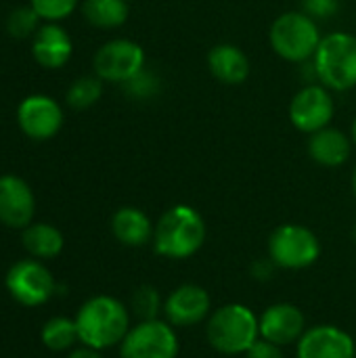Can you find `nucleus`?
Instances as JSON below:
<instances>
[{
    "label": "nucleus",
    "instance_id": "obj_14",
    "mask_svg": "<svg viewBox=\"0 0 356 358\" xmlns=\"http://www.w3.org/2000/svg\"><path fill=\"white\" fill-rule=\"evenodd\" d=\"M36 199L29 185L15 176H0V222L10 229H25L31 224Z\"/></svg>",
    "mask_w": 356,
    "mask_h": 358
},
{
    "label": "nucleus",
    "instance_id": "obj_28",
    "mask_svg": "<svg viewBox=\"0 0 356 358\" xmlns=\"http://www.w3.org/2000/svg\"><path fill=\"white\" fill-rule=\"evenodd\" d=\"M302 6L308 17H317V19H329L340 8L338 0H302Z\"/></svg>",
    "mask_w": 356,
    "mask_h": 358
},
{
    "label": "nucleus",
    "instance_id": "obj_20",
    "mask_svg": "<svg viewBox=\"0 0 356 358\" xmlns=\"http://www.w3.org/2000/svg\"><path fill=\"white\" fill-rule=\"evenodd\" d=\"M21 241H23V248L27 250V254H31L34 258H55L63 250L61 231L55 229L52 224H44V222L25 227Z\"/></svg>",
    "mask_w": 356,
    "mask_h": 358
},
{
    "label": "nucleus",
    "instance_id": "obj_7",
    "mask_svg": "<svg viewBox=\"0 0 356 358\" xmlns=\"http://www.w3.org/2000/svg\"><path fill=\"white\" fill-rule=\"evenodd\" d=\"M178 338L168 321H141L120 344V358H176Z\"/></svg>",
    "mask_w": 356,
    "mask_h": 358
},
{
    "label": "nucleus",
    "instance_id": "obj_19",
    "mask_svg": "<svg viewBox=\"0 0 356 358\" xmlns=\"http://www.w3.org/2000/svg\"><path fill=\"white\" fill-rule=\"evenodd\" d=\"M350 151H353L350 141H348V136L342 130L323 128V130L311 134L308 153L321 166H327V168L342 166V164L348 162Z\"/></svg>",
    "mask_w": 356,
    "mask_h": 358
},
{
    "label": "nucleus",
    "instance_id": "obj_18",
    "mask_svg": "<svg viewBox=\"0 0 356 358\" xmlns=\"http://www.w3.org/2000/svg\"><path fill=\"white\" fill-rule=\"evenodd\" d=\"M155 227L151 224L149 216L138 208H120L111 218V233L113 237L128 245V248H141L153 239Z\"/></svg>",
    "mask_w": 356,
    "mask_h": 358
},
{
    "label": "nucleus",
    "instance_id": "obj_34",
    "mask_svg": "<svg viewBox=\"0 0 356 358\" xmlns=\"http://www.w3.org/2000/svg\"><path fill=\"white\" fill-rule=\"evenodd\" d=\"M355 241H356V227H355Z\"/></svg>",
    "mask_w": 356,
    "mask_h": 358
},
{
    "label": "nucleus",
    "instance_id": "obj_32",
    "mask_svg": "<svg viewBox=\"0 0 356 358\" xmlns=\"http://www.w3.org/2000/svg\"><path fill=\"white\" fill-rule=\"evenodd\" d=\"M353 191H355V197H356V168H355V174H353Z\"/></svg>",
    "mask_w": 356,
    "mask_h": 358
},
{
    "label": "nucleus",
    "instance_id": "obj_21",
    "mask_svg": "<svg viewBox=\"0 0 356 358\" xmlns=\"http://www.w3.org/2000/svg\"><path fill=\"white\" fill-rule=\"evenodd\" d=\"M82 15L94 27L113 29L126 23L128 2L126 0H84Z\"/></svg>",
    "mask_w": 356,
    "mask_h": 358
},
{
    "label": "nucleus",
    "instance_id": "obj_22",
    "mask_svg": "<svg viewBox=\"0 0 356 358\" xmlns=\"http://www.w3.org/2000/svg\"><path fill=\"white\" fill-rule=\"evenodd\" d=\"M42 344L48 348V350H55V352H61V350H67L76 344L78 338V327H76V321L71 319H65V317H55L50 319L44 327H42Z\"/></svg>",
    "mask_w": 356,
    "mask_h": 358
},
{
    "label": "nucleus",
    "instance_id": "obj_29",
    "mask_svg": "<svg viewBox=\"0 0 356 358\" xmlns=\"http://www.w3.org/2000/svg\"><path fill=\"white\" fill-rule=\"evenodd\" d=\"M245 358H283V352H281V346H277V344L260 338L245 352Z\"/></svg>",
    "mask_w": 356,
    "mask_h": 358
},
{
    "label": "nucleus",
    "instance_id": "obj_27",
    "mask_svg": "<svg viewBox=\"0 0 356 358\" xmlns=\"http://www.w3.org/2000/svg\"><path fill=\"white\" fill-rule=\"evenodd\" d=\"M124 88L134 99H151L159 90V80H157L155 73H151L147 69H141L136 76H132L128 82H124Z\"/></svg>",
    "mask_w": 356,
    "mask_h": 358
},
{
    "label": "nucleus",
    "instance_id": "obj_9",
    "mask_svg": "<svg viewBox=\"0 0 356 358\" xmlns=\"http://www.w3.org/2000/svg\"><path fill=\"white\" fill-rule=\"evenodd\" d=\"M145 69V50L132 40H109L94 55V73L107 82H128Z\"/></svg>",
    "mask_w": 356,
    "mask_h": 358
},
{
    "label": "nucleus",
    "instance_id": "obj_33",
    "mask_svg": "<svg viewBox=\"0 0 356 358\" xmlns=\"http://www.w3.org/2000/svg\"><path fill=\"white\" fill-rule=\"evenodd\" d=\"M353 138H355V145H356V120H355V124H353Z\"/></svg>",
    "mask_w": 356,
    "mask_h": 358
},
{
    "label": "nucleus",
    "instance_id": "obj_23",
    "mask_svg": "<svg viewBox=\"0 0 356 358\" xmlns=\"http://www.w3.org/2000/svg\"><path fill=\"white\" fill-rule=\"evenodd\" d=\"M103 94V80L97 76H84V78H78L69 90H67V103L69 107L73 109H86V107H92Z\"/></svg>",
    "mask_w": 356,
    "mask_h": 358
},
{
    "label": "nucleus",
    "instance_id": "obj_12",
    "mask_svg": "<svg viewBox=\"0 0 356 358\" xmlns=\"http://www.w3.org/2000/svg\"><path fill=\"white\" fill-rule=\"evenodd\" d=\"M298 358H356L355 340L340 327L317 325L304 331L296 344Z\"/></svg>",
    "mask_w": 356,
    "mask_h": 358
},
{
    "label": "nucleus",
    "instance_id": "obj_24",
    "mask_svg": "<svg viewBox=\"0 0 356 358\" xmlns=\"http://www.w3.org/2000/svg\"><path fill=\"white\" fill-rule=\"evenodd\" d=\"M132 313L141 319V321H153L157 319L159 313H164V302L162 296L155 287L151 285H143L132 294Z\"/></svg>",
    "mask_w": 356,
    "mask_h": 358
},
{
    "label": "nucleus",
    "instance_id": "obj_8",
    "mask_svg": "<svg viewBox=\"0 0 356 358\" xmlns=\"http://www.w3.org/2000/svg\"><path fill=\"white\" fill-rule=\"evenodd\" d=\"M4 285L8 294L23 306H40L55 294L50 271L36 260H19L6 273Z\"/></svg>",
    "mask_w": 356,
    "mask_h": 358
},
{
    "label": "nucleus",
    "instance_id": "obj_25",
    "mask_svg": "<svg viewBox=\"0 0 356 358\" xmlns=\"http://www.w3.org/2000/svg\"><path fill=\"white\" fill-rule=\"evenodd\" d=\"M38 21H40V15L29 6H21V8H15L10 15H8V21H6V27L10 31V36L15 38H27L31 34L38 31Z\"/></svg>",
    "mask_w": 356,
    "mask_h": 358
},
{
    "label": "nucleus",
    "instance_id": "obj_1",
    "mask_svg": "<svg viewBox=\"0 0 356 358\" xmlns=\"http://www.w3.org/2000/svg\"><path fill=\"white\" fill-rule=\"evenodd\" d=\"M73 321L80 342L94 350L122 344L130 331V315L126 306L111 296H97L84 302Z\"/></svg>",
    "mask_w": 356,
    "mask_h": 358
},
{
    "label": "nucleus",
    "instance_id": "obj_3",
    "mask_svg": "<svg viewBox=\"0 0 356 358\" xmlns=\"http://www.w3.org/2000/svg\"><path fill=\"white\" fill-rule=\"evenodd\" d=\"M206 338L220 355H245L260 340V321L248 306L227 304L210 315Z\"/></svg>",
    "mask_w": 356,
    "mask_h": 358
},
{
    "label": "nucleus",
    "instance_id": "obj_15",
    "mask_svg": "<svg viewBox=\"0 0 356 358\" xmlns=\"http://www.w3.org/2000/svg\"><path fill=\"white\" fill-rule=\"evenodd\" d=\"M258 321H260V338L281 348L287 344H298V340L306 331L304 313L287 302L269 306Z\"/></svg>",
    "mask_w": 356,
    "mask_h": 358
},
{
    "label": "nucleus",
    "instance_id": "obj_2",
    "mask_svg": "<svg viewBox=\"0 0 356 358\" xmlns=\"http://www.w3.org/2000/svg\"><path fill=\"white\" fill-rule=\"evenodd\" d=\"M206 222L191 206H174L162 214L153 231L155 252L170 260H183L201 250Z\"/></svg>",
    "mask_w": 356,
    "mask_h": 358
},
{
    "label": "nucleus",
    "instance_id": "obj_30",
    "mask_svg": "<svg viewBox=\"0 0 356 358\" xmlns=\"http://www.w3.org/2000/svg\"><path fill=\"white\" fill-rule=\"evenodd\" d=\"M275 262L269 258V260H258L254 266H252V275L256 277V279H260V281H266V279H271L273 277V271H275Z\"/></svg>",
    "mask_w": 356,
    "mask_h": 358
},
{
    "label": "nucleus",
    "instance_id": "obj_11",
    "mask_svg": "<svg viewBox=\"0 0 356 358\" xmlns=\"http://www.w3.org/2000/svg\"><path fill=\"white\" fill-rule=\"evenodd\" d=\"M17 122L25 136L34 141L52 138L63 126L61 105L46 94H31L19 103Z\"/></svg>",
    "mask_w": 356,
    "mask_h": 358
},
{
    "label": "nucleus",
    "instance_id": "obj_5",
    "mask_svg": "<svg viewBox=\"0 0 356 358\" xmlns=\"http://www.w3.org/2000/svg\"><path fill=\"white\" fill-rule=\"evenodd\" d=\"M319 44V27L315 19L306 13H283L271 25V46L285 61H308L311 57H315Z\"/></svg>",
    "mask_w": 356,
    "mask_h": 358
},
{
    "label": "nucleus",
    "instance_id": "obj_6",
    "mask_svg": "<svg viewBox=\"0 0 356 358\" xmlns=\"http://www.w3.org/2000/svg\"><path fill=\"white\" fill-rule=\"evenodd\" d=\"M269 256L279 268L302 271L321 256L319 237L302 224H281L269 239Z\"/></svg>",
    "mask_w": 356,
    "mask_h": 358
},
{
    "label": "nucleus",
    "instance_id": "obj_17",
    "mask_svg": "<svg viewBox=\"0 0 356 358\" xmlns=\"http://www.w3.org/2000/svg\"><path fill=\"white\" fill-rule=\"evenodd\" d=\"M208 67L216 80L222 84L235 86L248 80L250 76V61L241 48L233 44H218L208 55Z\"/></svg>",
    "mask_w": 356,
    "mask_h": 358
},
{
    "label": "nucleus",
    "instance_id": "obj_26",
    "mask_svg": "<svg viewBox=\"0 0 356 358\" xmlns=\"http://www.w3.org/2000/svg\"><path fill=\"white\" fill-rule=\"evenodd\" d=\"M29 6L40 15V19L55 23L69 17L76 10L78 0H29Z\"/></svg>",
    "mask_w": 356,
    "mask_h": 358
},
{
    "label": "nucleus",
    "instance_id": "obj_10",
    "mask_svg": "<svg viewBox=\"0 0 356 358\" xmlns=\"http://www.w3.org/2000/svg\"><path fill=\"white\" fill-rule=\"evenodd\" d=\"M336 111L332 94L317 84L304 86L290 103V120L292 124L306 134L319 132L327 128Z\"/></svg>",
    "mask_w": 356,
    "mask_h": 358
},
{
    "label": "nucleus",
    "instance_id": "obj_31",
    "mask_svg": "<svg viewBox=\"0 0 356 358\" xmlns=\"http://www.w3.org/2000/svg\"><path fill=\"white\" fill-rule=\"evenodd\" d=\"M69 358H103L99 355V350H94V348H88V346H84V348H78V350H73Z\"/></svg>",
    "mask_w": 356,
    "mask_h": 358
},
{
    "label": "nucleus",
    "instance_id": "obj_13",
    "mask_svg": "<svg viewBox=\"0 0 356 358\" xmlns=\"http://www.w3.org/2000/svg\"><path fill=\"white\" fill-rule=\"evenodd\" d=\"M212 302L204 287L187 283L176 287L164 300V317L172 327H193L199 325L210 315Z\"/></svg>",
    "mask_w": 356,
    "mask_h": 358
},
{
    "label": "nucleus",
    "instance_id": "obj_16",
    "mask_svg": "<svg viewBox=\"0 0 356 358\" xmlns=\"http://www.w3.org/2000/svg\"><path fill=\"white\" fill-rule=\"evenodd\" d=\"M71 50H73V44H71L69 34L52 21L40 25L38 31L34 34L31 55H34L36 63L46 69L63 67L69 61Z\"/></svg>",
    "mask_w": 356,
    "mask_h": 358
},
{
    "label": "nucleus",
    "instance_id": "obj_4",
    "mask_svg": "<svg viewBox=\"0 0 356 358\" xmlns=\"http://www.w3.org/2000/svg\"><path fill=\"white\" fill-rule=\"evenodd\" d=\"M319 80L338 92L356 86V38L344 31L321 38V44L313 57Z\"/></svg>",
    "mask_w": 356,
    "mask_h": 358
}]
</instances>
